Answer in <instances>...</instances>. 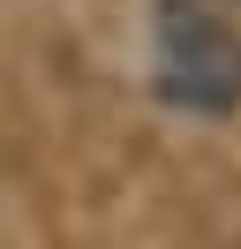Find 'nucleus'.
<instances>
[{"label": "nucleus", "mask_w": 241, "mask_h": 249, "mask_svg": "<svg viewBox=\"0 0 241 249\" xmlns=\"http://www.w3.org/2000/svg\"><path fill=\"white\" fill-rule=\"evenodd\" d=\"M151 83L181 113H234L241 106V31L204 0H151Z\"/></svg>", "instance_id": "f257e3e1"}]
</instances>
